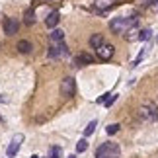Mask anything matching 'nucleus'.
<instances>
[{"mask_svg": "<svg viewBox=\"0 0 158 158\" xmlns=\"http://www.w3.org/2000/svg\"><path fill=\"white\" fill-rule=\"evenodd\" d=\"M121 156V148L117 143L107 141L104 144H100L98 150H96V158H119Z\"/></svg>", "mask_w": 158, "mask_h": 158, "instance_id": "nucleus-2", "label": "nucleus"}, {"mask_svg": "<svg viewBox=\"0 0 158 158\" xmlns=\"http://www.w3.org/2000/svg\"><path fill=\"white\" fill-rule=\"evenodd\" d=\"M107 135H115V133L119 131V123H111V125H107Z\"/></svg>", "mask_w": 158, "mask_h": 158, "instance_id": "nucleus-19", "label": "nucleus"}, {"mask_svg": "<svg viewBox=\"0 0 158 158\" xmlns=\"http://www.w3.org/2000/svg\"><path fill=\"white\" fill-rule=\"evenodd\" d=\"M139 117L143 121H148V123L158 121V106L154 102H144V104L139 107Z\"/></svg>", "mask_w": 158, "mask_h": 158, "instance_id": "nucleus-3", "label": "nucleus"}, {"mask_svg": "<svg viewBox=\"0 0 158 158\" xmlns=\"http://www.w3.org/2000/svg\"><path fill=\"white\" fill-rule=\"evenodd\" d=\"M22 143H23V135H22V133L14 135V137H12V141H10V144H8V148H6V154H8L10 158L16 156L18 150H20V147H22Z\"/></svg>", "mask_w": 158, "mask_h": 158, "instance_id": "nucleus-6", "label": "nucleus"}, {"mask_svg": "<svg viewBox=\"0 0 158 158\" xmlns=\"http://www.w3.org/2000/svg\"><path fill=\"white\" fill-rule=\"evenodd\" d=\"M144 55H147V49H141V53H139V57H137L135 60H133V64H131V66H137V64H139V63H141V60L144 59Z\"/></svg>", "mask_w": 158, "mask_h": 158, "instance_id": "nucleus-20", "label": "nucleus"}, {"mask_svg": "<svg viewBox=\"0 0 158 158\" xmlns=\"http://www.w3.org/2000/svg\"><path fill=\"white\" fill-rule=\"evenodd\" d=\"M2 27H4L6 35H16L18 29H20V22H18L16 18H6L4 23H2Z\"/></svg>", "mask_w": 158, "mask_h": 158, "instance_id": "nucleus-7", "label": "nucleus"}, {"mask_svg": "<svg viewBox=\"0 0 158 158\" xmlns=\"http://www.w3.org/2000/svg\"><path fill=\"white\" fill-rule=\"evenodd\" d=\"M16 49L20 51V53H23V55H27V53H31V49H33V45L29 43V41H26V39H22V41H18Z\"/></svg>", "mask_w": 158, "mask_h": 158, "instance_id": "nucleus-12", "label": "nucleus"}, {"mask_svg": "<svg viewBox=\"0 0 158 158\" xmlns=\"http://www.w3.org/2000/svg\"><path fill=\"white\" fill-rule=\"evenodd\" d=\"M96 127H98V121H90L88 127L84 129V137H90V135H92V133L96 131Z\"/></svg>", "mask_w": 158, "mask_h": 158, "instance_id": "nucleus-16", "label": "nucleus"}, {"mask_svg": "<svg viewBox=\"0 0 158 158\" xmlns=\"http://www.w3.org/2000/svg\"><path fill=\"white\" fill-rule=\"evenodd\" d=\"M69 158H76V156H74V154H70V156H69Z\"/></svg>", "mask_w": 158, "mask_h": 158, "instance_id": "nucleus-23", "label": "nucleus"}, {"mask_svg": "<svg viewBox=\"0 0 158 158\" xmlns=\"http://www.w3.org/2000/svg\"><path fill=\"white\" fill-rule=\"evenodd\" d=\"M59 20H60L59 12H51V14L45 18V26L49 27V29H55V27H57V23H59Z\"/></svg>", "mask_w": 158, "mask_h": 158, "instance_id": "nucleus-9", "label": "nucleus"}, {"mask_svg": "<svg viewBox=\"0 0 158 158\" xmlns=\"http://www.w3.org/2000/svg\"><path fill=\"white\" fill-rule=\"evenodd\" d=\"M47 55H49V59H63V57L69 55V49H66V45L63 41H59V43H51Z\"/></svg>", "mask_w": 158, "mask_h": 158, "instance_id": "nucleus-5", "label": "nucleus"}, {"mask_svg": "<svg viewBox=\"0 0 158 158\" xmlns=\"http://www.w3.org/2000/svg\"><path fill=\"white\" fill-rule=\"evenodd\" d=\"M51 43H59V41H63L64 39V31L63 29H59V27H55V29H51Z\"/></svg>", "mask_w": 158, "mask_h": 158, "instance_id": "nucleus-13", "label": "nucleus"}, {"mask_svg": "<svg viewBox=\"0 0 158 158\" xmlns=\"http://www.w3.org/2000/svg\"><path fill=\"white\" fill-rule=\"evenodd\" d=\"M49 156H51V158H59V156H60V148H59V147H51Z\"/></svg>", "mask_w": 158, "mask_h": 158, "instance_id": "nucleus-21", "label": "nucleus"}, {"mask_svg": "<svg viewBox=\"0 0 158 158\" xmlns=\"http://www.w3.org/2000/svg\"><path fill=\"white\" fill-rule=\"evenodd\" d=\"M150 37H152V31H150V29H143V31H139V39H141V41H148Z\"/></svg>", "mask_w": 158, "mask_h": 158, "instance_id": "nucleus-17", "label": "nucleus"}, {"mask_svg": "<svg viewBox=\"0 0 158 158\" xmlns=\"http://www.w3.org/2000/svg\"><path fill=\"white\" fill-rule=\"evenodd\" d=\"M113 45H109V43H104L102 47H98V49H96V53H98V59L100 60H109L113 57Z\"/></svg>", "mask_w": 158, "mask_h": 158, "instance_id": "nucleus-8", "label": "nucleus"}, {"mask_svg": "<svg viewBox=\"0 0 158 158\" xmlns=\"http://www.w3.org/2000/svg\"><path fill=\"white\" fill-rule=\"evenodd\" d=\"M139 23V18H113L109 22V29L113 33H129L131 29H135Z\"/></svg>", "mask_w": 158, "mask_h": 158, "instance_id": "nucleus-1", "label": "nucleus"}, {"mask_svg": "<svg viewBox=\"0 0 158 158\" xmlns=\"http://www.w3.org/2000/svg\"><path fill=\"white\" fill-rule=\"evenodd\" d=\"M117 100V94H109V98L106 100V107H109V106H113V102Z\"/></svg>", "mask_w": 158, "mask_h": 158, "instance_id": "nucleus-22", "label": "nucleus"}, {"mask_svg": "<svg viewBox=\"0 0 158 158\" xmlns=\"http://www.w3.org/2000/svg\"><path fill=\"white\" fill-rule=\"evenodd\" d=\"M76 92V82L72 76H66L63 78V82H60V96H64V98H72Z\"/></svg>", "mask_w": 158, "mask_h": 158, "instance_id": "nucleus-4", "label": "nucleus"}, {"mask_svg": "<svg viewBox=\"0 0 158 158\" xmlns=\"http://www.w3.org/2000/svg\"><path fill=\"white\" fill-rule=\"evenodd\" d=\"M31 158H39V156H31Z\"/></svg>", "mask_w": 158, "mask_h": 158, "instance_id": "nucleus-24", "label": "nucleus"}, {"mask_svg": "<svg viewBox=\"0 0 158 158\" xmlns=\"http://www.w3.org/2000/svg\"><path fill=\"white\" fill-rule=\"evenodd\" d=\"M156 2H158V0H156Z\"/></svg>", "mask_w": 158, "mask_h": 158, "instance_id": "nucleus-25", "label": "nucleus"}, {"mask_svg": "<svg viewBox=\"0 0 158 158\" xmlns=\"http://www.w3.org/2000/svg\"><path fill=\"white\" fill-rule=\"evenodd\" d=\"M92 63H94V57H92V55H88V53H82V55H78V57L74 59V64H76V66L92 64Z\"/></svg>", "mask_w": 158, "mask_h": 158, "instance_id": "nucleus-10", "label": "nucleus"}, {"mask_svg": "<svg viewBox=\"0 0 158 158\" xmlns=\"http://www.w3.org/2000/svg\"><path fill=\"white\" fill-rule=\"evenodd\" d=\"M104 43L106 41H104V35L102 33H94L92 37H90V47H92V49H98V47H102Z\"/></svg>", "mask_w": 158, "mask_h": 158, "instance_id": "nucleus-11", "label": "nucleus"}, {"mask_svg": "<svg viewBox=\"0 0 158 158\" xmlns=\"http://www.w3.org/2000/svg\"><path fill=\"white\" fill-rule=\"evenodd\" d=\"M23 22H26V26H33V23H35V12H33L31 8L26 12V16H23Z\"/></svg>", "mask_w": 158, "mask_h": 158, "instance_id": "nucleus-14", "label": "nucleus"}, {"mask_svg": "<svg viewBox=\"0 0 158 158\" xmlns=\"http://www.w3.org/2000/svg\"><path fill=\"white\" fill-rule=\"evenodd\" d=\"M109 6H111L109 0H96V8H100V10H107Z\"/></svg>", "mask_w": 158, "mask_h": 158, "instance_id": "nucleus-18", "label": "nucleus"}, {"mask_svg": "<svg viewBox=\"0 0 158 158\" xmlns=\"http://www.w3.org/2000/svg\"><path fill=\"white\" fill-rule=\"evenodd\" d=\"M86 148H88V141H86V137H84L76 143V152H86Z\"/></svg>", "mask_w": 158, "mask_h": 158, "instance_id": "nucleus-15", "label": "nucleus"}]
</instances>
